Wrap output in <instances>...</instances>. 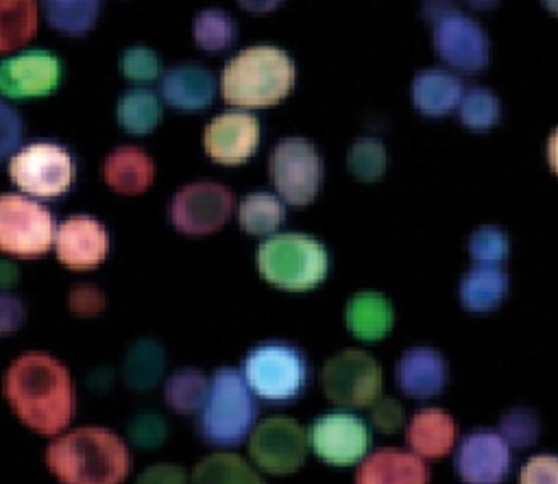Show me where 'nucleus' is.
Instances as JSON below:
<instances>
[{"instance_id":"20","label":"nucleus","mask_w":558,"mask_h":484,"mask_svg":"<svg viewBox=\"0 0 558 484\" xmlns=\"http://www.w3.org/2000/svg\"><path fill=\"white\" fill-rule=\"evenodd\" d=\"M397 386L412 397H432L447 382V362L442 353L427 344L405 349L395 364Z\"/></svg>"},{"instance_id":"36","label":"nucleus","mask_w":558,"mask_h":484,"mask_svg":"<svg viewBox=\"0 0 558 484\" xmlns=\"http://www.w3.org/2000/svg\"><path fill=\"white\" fill-rule=\"evenodd\" d=\"M347 166L355 179L377 181L386 170V148L381 140L373 135L357 137L347 153Z\"/></svg>"},{"instance_id":"21","label":"nucleus","mask_w":558,"mask_h":484,"mask_svg":"<svg viewBox=\"0 0 558 484\" xmlns=\"http://www.w3.org/2000/svg\"><path fill=\"white\" fill-rule=\"evenodd\" d=\"M159 92L172 109L201 111L214 102L216 78L203 65L181 63L161 74Z\"/></svg>"},{"instance_id":"7","label":"nucleus","mask_w":558,"mask_h":484,"mask_svg":"<svg viewBox=\"0 0 558 484\" xmlns=\"http://www.w3.org/2000/svg\"><path fill=\"white\" fill-rule=\"evenodd\" d=\"M9 177L28 196L57 198L72 187L76 164L61 144L31 142L9 157Z\"/></svg>"},{"instance_id":"1","label":"nucleus","mask_w":558,"mask_h":484,"mask_svg":"<svg viewBox=\"0 0 558 484\" xmlns=\"http://www.w3.org/2000/svg\"><path fill=\"white\" fill-rule=\"evenodd\" d=\"M2 392L13 414L41 436L63 432L76 410V392L68 366L44 351L17 355L4 371Z\"/></svg>"},{"instance_id":"41","label":"nucleus","mask_w":558,"mask_h":484,"mask_svg":"<svg viewBox=\"0 0 558 484\" xmlns=\"http://www.w3.org/2000/svg\"><path fill=\"white\" fill-rule=\"evenodd\" d=\"M107 305L105 292L94 283H76L68 294V307L78 318H94Z\"/></svg>"},{"instance_id":"45","label":"nucleus","mask_w":558,"mask_h":484,"mask_svg":"<svg viewBox=\"0 0 558 484\" xmlns=\"http://www.w3.org/2000/svg\"><path fill=\"white\" fill-rule=\"evenodd\" d=\"M24 318H26V307L22 299L13 292L0 290V336L17 331Z\"/></svg>"},{"instance_id":"8","label":"nucleus","mask_w":558,"mask_h":484,"mask_svg":"<svg viewBox=\"0 0 558 484\" xmlns=\"http://www.w3.org/2000/svg\"><path fill=\"white\" fill-rule=\"evenodd\" d=\"M54 218L26 194H0V251L15 257H39L54 246Z\"/></svg>"},{"instance_id":"33","label":"nucleus","mask_w":558,"mask_h":484,"mask_svg":"<svg viewBox=\"0 0 558 484\" xmlns=\"http://www.w3.org/2000/svg\"><path fill=\"white\" fill-rule=\"evenodd\" d=\"M286 207L281 198L268 192H253L238 207V222L248 235H270L283 222Z\"/></svg>"},{"instance_id":"49","label":"nucleus","mask_w":558,"mask_h":484,"mask_svg":"<svg viewBox=\"0 0 558 484\" xmlns=\"http://www.w3.org/2000/svg\"><path fill=\"white\" fill-rule=\"evenodd\" d=\"M547 161H549V168L558 174V126L551 131L547 140Z\"/></svg>"},{"instance_id":"19","label":"nucleus","mask_w":558,"mask_h":484,"mask_svg":"<svg viewBox=\"0 0 558 484\" xmlns=\"http://www.w3.org/2000/svg\"><path fill=\"white\" fill-rule=\"evenodd\" d=\"M423 458L401 447H379L360 460L355 484H427Z\"/></svg>"},{"instance_id":"35","label":"nucleus","mask_w":558,"mask_h":484,"mask_svg":"<svg viewBox=\"0 0 558 484\" xmlns=\"http://www.w3.org/2000/svg\"><path fill=\"white\" fill-rule=\"evenodd\" d=\"M458 116L466 129L488 131L499 122L501 102L495 96V92H490L486 87H473V89L464 92V96L458 105Z\"/></svg>"},{"instance_id":"5","label":"nucleus","mask_w":558,"mask_h":484,"mask_svg":"<svg viewBox=\"0 0 558 484\" xmlns=\"http://www.w3.org/2000/svg\"><path fill=\"white\" fill-rule=\"evenodd\" d=\"M257 270L275 288L305 292L325 281L329 253L323 242L305 233H275L257 249Z\"/></svg>"},{"instance_id":"43","label":"nucleus","mask_w":558,"mask_h":484,"mask_svg":"<svg viewBox=\"0 0 558 484\" xmlns=\"http://www.w3.org/2000/svg\"><path fill=\"white\" fill-rule=\"evenodd\" d=\"M22 116L15 107L0 98V161L11 157L22 142Z\"/></svg>"},{"instance_id":"27","label":"nucleus","mask_w":558,"mask_h":484,"mask_svg":"<svg viewBox=\"0 0 558 484\" xmlns=\"http://www.w3.org/2000/svg\"><path fill=\"white\" fill-rule=\"evenodd\" d=\"M190 484H266L264 477L238 453L216 451L192 471Z\"/></svg>"},{"instance_id":"2","label":"nucleus","mask_w":558,"mask_h":484,"mask_svg":"<svg viewBox=\"0 0 558 484\" xmlns=\"http://www.w3.org/2000/svg\"><path fill=\"white\" fill-rule=\"evenodd\" d=\"M46 464L63 484H122L131 451L113 429L83 425L46 447Z\"/></svg>"},{"instance_id":"34","label":"nucleus","mask_w":558,"mask_h":484,"mask_svg":"<svg viewBox=\"0 0 558 484\" xmlns=\"http://www.w3.org/2000/svg\"><path fill=\"white\" fill-rule=\"evenodd\" d=\"M192 37L196 48L205 52L227 50L235 39V22L222 9H205L194 17Z\"/></svg>"},{"instance_id":"10","label":"nucleus","mask_w":558,"mask_h":484,"mask_svg":"<svg viewBox=\"0 0 558 484\" xmlns=\"http://www.w3.org/2000/svg\"><path fill=\"white\" fill-rule=\"evenodd\" d=\"M381 382L379 362L362 349L338 351L320 371L323 392L340 408L371 406L381 395Z\"/></svg>"},{"instance_id":"18","label":"nucleus","mask_w":558,"mask_h":484,"mask_svg":"<svg viewBox=\"0 0 558 484\" xmlns=\"http://www.w3.org/2000/svg\"><path fill=\"white\" fill-rule=\"evenodd\" d=\"M54 253L70 270H92L107 259L109 233L100 220L87 214L70 216L57 227Z\"/></svg>"},{"instance_id":"14","label":"nucleus","mask_w":558,"mask_h":484,"mask_svg":"<svg viewBox=\"0 0 558 484\" xmlns=\"http://www.w3.org/2000/svg\"><path fill=\"white\" fill-rule=\"evenodd\" d=\"M434 50L458 70L477 72L490 61V44L484 28L466 13L445 11L434 22Z\"/></svg>"},{"instance_id":"6","label":"nucleus","mask_w":558,"mask_h":484,"mask_svg":"<svg viewBox=\"0 0 558 484\" xmlns=\"http://www.w3.org/2000/svg\"><path fill=\"white\" fill-rule=\"evenodd\" d=\"M240 373L255 397L275 406L299 399L310 379L305 355L294 344L281 340L255 344L246 353Z\"/></svg>"},{"instance_id":"37","label":"nucleus","mask_w":558,"mask_h":484,"mask_svg":"<svg viewBox=\"0 0 558 484\" xmlns=\"http://www.w3.org/2000/svg\"><path fill=\"white\" fill-rule=\"evenodd\" d=\"M469 253L475 264L499 266L508 255V235L495 225L477 227L469 238Z\"/></svg>"},{"instance_id":"28","label":"nucleus","mask_w":558,"mask_h":484,"mask_svg":"<svg viewBox=\"0 0 558 484\" xmlns=\"http://www.w3.org/2000/svg\"><path fill=\"white\" fill-rule=\"evenodd\" d=\"M39 24L37 0H0V52L26 46Z\"/></svg>"},{"instance_id":"12","label":"nucleus","mask_w":558,"mask_h":484,"mask_svg":"<svg viewBox=\"0 0 558 484\" xmlns=\"http://www.w3.org/2000/svg\"><path fill=\"white\" fill-rule=\"evenodd\" d=\"M233 211V194L218 181H192L170 203V220L185 235H209L218 231Z\"/></svg>"},{"instance_id":"22","label":"nucleus","mask_w":558,"mask_h":484,"mask_svg":"<svg viewBox=\"0 0 558 484\" xmlns=\"http://www.w3.org/2000/svg\"><path fill=\"white\" fill-rule=\"evenodd\" d=\"M102 179L109 190L133 196L150 187L155 179L153 157L140 146L122 144L111 150L102 161Z\"/></svg>"},{"instance_id":"13","label":"nucleus","mask_w":558,"mask_h":484,"mask_svg":"<svg viewBox=\"0 0 558 484\" xmlns=\"http://www.w3.org/2000/svg\"><path fill=\"white\" fill-rule=\"evenodd\" d=\"M310 447L329 464H353L362 460L371 447V427L364 419L351 412H327L312 421Z\"/></svg>"},{"instance_id":"38","label":"nucleus","mask_w":558,"mask_h":484,"mask_svg":"<svg viewBox=\"0 0 558 484\" xmlns=\"http://www.w3.org/2000/svg\"><path fill=\"white\" fill-rule=\"evenodd\" d=\"M499 432L514 447L530 445L538 434V416L525 406H514L501 414Z\"/></svg>"},{"instance_id":"31","label":"nucleus","mask_w":558,"mask_h":484,"mask_svg":"<svg viewBox=\"0 0 558 484\" xmlns=\"http://www.w3.org/2000/svg\"><path fill=\"white\" fill-rule=\"evenodd\" d=\"M46 22L63 35H85L98 20L100 0H41Z\"/></svg>"},{"instance_id":"3","label":"nucleus","mask_w":558,"mask_h":484,"mask_svg":"<svg viewBox=\"0 0 558 484\" xmlns=\"http://www.w3.org/2000/svg\"><path fill=\"white\" fill-rule=\"evenodd\" d=\"M292 57L277 46H248L231 57L220 74V94L233 107L259 109L281 102L294 87Z\"/></svg>"},{"instance_id":"48","label":"nucleus","mask_w":558,"mask_h":484,"mask_svg":"<svg viewBox=\"0 0 558 484\" xmlns=\"http://www.w3.org/2000/svg\"><path fill=\"white\" fill-rule=\"evenodd\" d=\"M20 273H17V266L11 264V262H4L0 259V288H9L17 281Z\"/></svg>"},{"instance_id":"47","label":"nucleus","mask_w":558,"mask_h":484,"mask_svg":"<svg viewBox=\"0 0 558 484\" xmlns=\"http://www.w3.org/2000/svg\"><path fill=\"white\" fill-rule=\"evenodd\" d=\"M242 9L251 11V13H268L272 9H277L283 0H238Z\"/></svg>"},{"instance_id":"26","label":"nucleus","mask_w":558,"mask_h":484,"mask_svg":"<svg viewBox=\"0 0 558 484\" xmlns=\"http://www.w3.org/2000/svg\"><path fill=\"white\" fill-rule=\"evenodd\" d=\"M508 292V275L501 266L475 264L469 268L458 286L460 301L471 312H488L501 303Z\"/></svg>"},{"instance_id":"24","label":"nucleus","mask_w":558,"mask_h":484,"mask_svg":"<svg viewBox=\"0 0 558 484\" xmlns=\"http://www.w3.org/2000/svg\"><path fill=\"white\" fill-rule=\"evenodd\" d=\"M412 105L425 116H445L456 109L464 96L462 78L445 68H425L416 72L410 87Z\"/></svg>"},{"instance_id":"44","label":"nucleus","mask_w":558,"mask_h":484,"mask_svg":"<svg viewBox=\"0 0 558 484\" xmlns=\"http://www.w3.org/2000/svg\"><path fill=\"white\" fill-rule=\"evenodd\" d=\"M403 406L395 397H377L371 403V421L384 429V432H395L403 425Z\"/></svg>"},{"instance_id":"40","label":"nucleus","mask_w":558,"mask_h":484,"mask_svg":"<svg viewBox=\"0 0 558 484\" xmlns=\"http://www.w3.org/2000/svg\"><path fill=\"white\" fill-rule=\"evenodd\" d=\"M129 438L135 447L140 449H155L159 447L166 436H168V425L159 414L153 412H144L137 414L131 423H129Z\"/></svg>"},{"instance_id":"51","label":"nucleus","mask_w":558,"mask_h":484,"mask_svg":"<svg viewBox=\"0 0 558 484\" xmlns=\"http://www.w3.org/2000/svg\"><path fill=\"white\" fill-rule=\"evenodd\" d=\"M543 4H545V9L549 11V13H554V15H558V0H541Z\"/></svg>"},{"instance_id":"15","label":"nucleus","mask_w":558,"mask_h":484,"mask_svg":"<svg viewBox=\"0 0 558 484\" xmlns=\"http://www.w3.org/2000/svg\"><path fill=\"white\" fill-rule=\"evenodd\" d=\"M453 464L466 484H497L510 469V443L499 429L475 427L460 440Z\"/></svg>"},{"instance_id":"46","label":"nucleus","mask_w":558,"mask_h":484,"mask_svg":"<svg viewBox=\"0 0 558 484\" xmlns=\"http://www.w3.org/2000/svg\"><path fill=\"white\" fill-rule=\"evenodd\" d=\"M135 484H187V475L179 464L170 462H159L148 469H144Z\"/></svg>"},{"instance_id":"32","label":"nucleus","mask_w":558,"mask_h":484,"mask_svg":"<svg viewBox=\"0 0 558 484\" xmlns=\"http://www.w3.org/2000/svg\"><path fill=\"white\" fill-rule=\"evenodd\" d=\"M116 116L126 133L146 135L155 131L161 120V102L148 89H129L120 96Z\"/></svg>"},{"instance_id":"9","label":"nucleus","mask_w":558,"mask_h":484,"mask_svg":"<svg viewBox=\"0 0 558 484\" xmlns=\"http://www.w3.org/2000/svg\"><path fill=\"white\" fill-rule=\"evenodd\" d=\"M268 172L281 201L301 207L316 198L323 183V159L305 137H283L275 144Z\"/></svg>"},{"instance_id":"30","label":"nucleus","mask_w":558,"mask_h":484,"mask_svg":"<svg viewBox=\"0 0 558 484\" xmlns=\"http://www.w3.org/2000/svg\"><path fill=\"white\" fill-rule=\"evenodd\" d=\"M209 382L198 368H177L163 384V399L177 414H198L207 401Z\"/></svg>"},{"instance_id":"17","label":"nucleus","mask_w":558,"mask_h":484,"mask_svg":"<svg viewBox=\"0 0 558 484\" xmlns=\"http://www.w3.org/2000/svg\"><path fill=\"white\" fill-rule=\"evenodd\" d=\"M259 120L248 111H222L207 126L203 135L205 153L222 166H240L259 146Z\"/></svg>"},{"instance_id":"42","label":"nucleus","mask_w":558,"mask_h":484,"mask_svg":"<svg viewBox=\"0 0 558 484\" xmlns=\"http://www.w3.org/2000/svg\"><path fill=\"white\" fill-rule=\"evenodd\" d=\"M519 484H558V456L556 453L530 456L519 471Z\"/></svg>"},{"instance_id":"50","label":"nucleus","mask_w":558,"mask_h":484,"mask_svg":"<svg viewBox=\"0 0 558 484\" xmlns=\"http://www.w3.org/2000/svg\"><path fill=\"white\" fill-rule=\"evenodd\" d=\"M471 7H475V9H493L499 0H466Z\"/></svg>"},{"instance_id":"4","label":"nucleus","mask_w":558,"mask_h":484,"mask_svg":"<svg viewBox=\"0 0 558 484\" xmlns=\"http://www.w3.org/2000/svg\"><path fill=\"white\" fill-rule=\"evenodd\" d=\"M209 379V395L198 412L201 436L214 447H235L255 427V395L231 366H220Z\"/></svg>"},{"instance_id":"16","label":"nucleus","mask_w":558,"mask_h":484,"mask_svg":"<svg viewBox=\"0 0 558 484\" xmlns=\"http://www.w3.org/2000/svg\"><path fill=\"white\" fill-rule=\"evenodd\" d=\"M61 83V61L48 50H26L0 61V94L7 98H39Z\"/></svg>"},{"instance_id":"23","label":"nucleus","mask_w":558,"mask_h":484,"mask_svg":"<svg viewBox=\"0 0 558 484\" xmlns=\"http://www.w3.org/2000/svg\"><path fill=\"white\" fill-rule=\"evenodd\" d=\"M456 436H458L456 419L438 406L418 408L405 425V438L412 451L418 453L421 458L442 456L445 451L451 449V445L456 443Z\"/></svg>"},{"instance_id":"29","label":"nucleus","mask_w":558,"mask_h":484,"mask_svg":"<svg viewBox=\"0 0 558 484\" xmlns=\"http://www.w3.org/2000/svg\"><path fill=\"white\" fill-rule=\"evenodd\" d=\"M163 362H166L163 349L157 340L153 338L135 340L124 355V364H122L124 384L133 390L153 388L163 373Z\"/></svg>"},{"instance_id":"39","label":"nucleus","mask_w":558,"mask_h":484,"mask_svg":"<svg viewBox=\"0 0 558 484\" xmlns=\"http://www.w3.org/2000/svg\"><path fill=\"white\" fill-rule=\"evenodd\" d=\"M120 72L133 83H150L161 76V63L155 50L146 46H131L120 57Z\"/></svg>"},{"instance_id":"25","label":"nucleus","mask_w":558,"mask_h":484,"mask_svg":"<svg viewBox=\"0 0 558 484\" xmlns=\"http://www.w3.org/2000/svg\"><path fill=\"white\" fill-rule=\"evenodd\" d=\"M395 320L392 303L375 290L355 292L344 307V323L360 340L384 338Z\"/></svg>"},{"instance_id":"11","label":"nucleus","mask_w":558,"mask_h":484,"mask_svg":"<svg viewBox=\"0 0 558 484\" xmlns=\"http://www.w3.org/2000/svg\"><path fill=\"white\" fill-rule=\"evenodd\" d=\"M307 429L290 416H268L255 423L248 436V453L257 469L286 475L296 471L307 456Z\"/></svg>"}]
</instances>
